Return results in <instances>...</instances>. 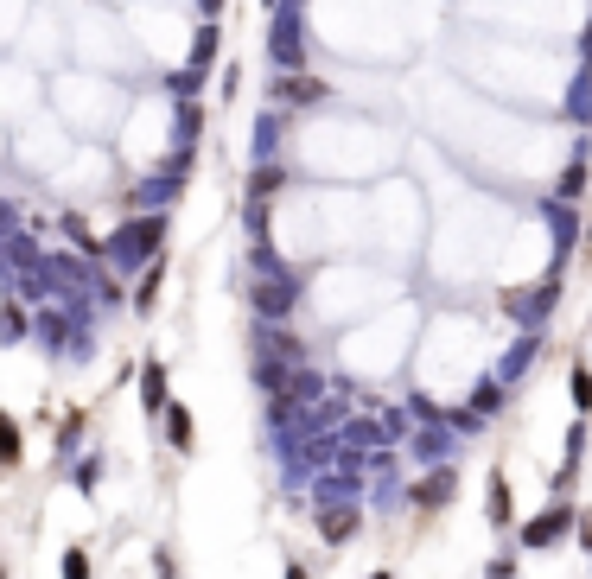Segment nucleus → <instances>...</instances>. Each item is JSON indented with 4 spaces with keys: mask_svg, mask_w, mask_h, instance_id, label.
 Segmentation results:
<instances>
[{
    "mask_svg": "<svg viewBox=\"0 0 592 579\" xmlns=\"http://www.w3.org/2000/svg\"><path fill=\"white\" fill-rule=\"evenodd\" d=\"M281 96H287V102H319L325 90H319L312 77H287V83H281Z\"/></svg>",
    "mask_w": 592,
    "mask_h": 579,
    "instance_id": "nucleus-1",
    "label": "nucleus"
},
{
    "mask_svg": "<svg viewBox=\"0 0 592 579\" xmlns=\"http://www.w3.org/2000/svg\"><path fill=\"white\" fill-rule=\"evenodd\" d=\"M510 516H516V510H510V484H503V478H491V522L503 529Z\"/></svg>",
    "mask_w": 592,
    "mask_h": 579,
    "instance_id": "nucleus-2",
    "label": "nucleus"
},
{
    "mask_svg": "<svg viewBox=\"0 0 592 579\" xmlns=\"http://www.w3.org/2000/svg\"><path fill=\"white\" fill-rule=\"evenodd\" d=\"M319 529H325V541H344V535L357 529V522H351V510H325V522H319Z\"/></svg>",
    "mask_w": 592,
    "mask_h": 579,
    "instance_id": "nucleus-3",
    "label": "nucleus"
},
{
    "mask_svg": "<svg viewBox=\"0 0 592 579\" xmlns=\"http://www.w3.org/2000/svg\"><path fill=\"white\" fill-rule=\"evenodd\" d=\"M141 395H147V414L160 408V395H166V370H160V363H153V370L141 376Z\"/></svg>",
    "mask_w": 592,
    "mask_h": 579,
    "instance_id": "nucleus-4",
    "label": "nucleus"
},
{
    "mask_svg": "<svg viewBox=\"0 0 592 579\" xmlns=\"http://www.w3.org/2000/svg\"><path fill=\"white\" fill-rule=\"evenodd\" d=\"M561 529H567V510H554L548 522H535V529H529V541H535V548H542V541H554Z\"/></svg>",
    "mask_w": 592,
    "mask_h": 579,
    "instance_id": "nucleus-5",
    "label": "nucleus"
},
{
    "mask_svg": "<svg viewBox=\"0 0 592 579\" xmlns=\"http://www.w3.org/2000/svg\"><path fill=\"white\" fill-rule=\"evenodd\" d=\"M172 414V446H191V420H185V408H166Z\"/></svg>",
    "mask_w": 592,
    "mask_h": 579,
    "instance_id": "nucleus-6",
    "label": "nucleus"
},
{
    "mask_svg": "<svg viewBox=\"0 0 592 579\" xmlns=\"http://www.w3.org/2000/svg\"><path fill=\"white\" fill-rule=\"evenodd\" d=\"M287 579H306V573H300V567H287Z\"/></svg>",
    "mask_w": 592,
    "mask_h": 579,
    "instance_id": "nucleus-7",
    "label": "nucleus"
}]
</instances>
